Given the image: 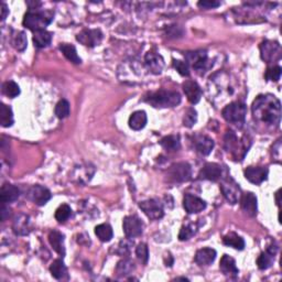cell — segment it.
Wrapping results in <instances>:
<instances>
[{"label":"cell","instance_id":"obj_1","mask_svg":"<svg viewBox=\"0 0 282 282\" xmlns=\"http://www.w3.org/2000/svg\"><path fill=\"white\" fill-rule=\"evenodd\" d=\"M253 118L259 124L277 128L281 119L280 101L271 94L259 95L252 103Z\"/></svg>","mask_w":282,"mask_h":282},{"label":"cell","instance_id":"obj_2","mask_svg":"<svg viewBox=\"0 0 282 282\" xmlns=\"http://www.w3.org/2000/svg\"><path fill=\"white\" fill-rule=\"evenodd\" d=\"M54 13L49 10H39V9H29L23 19V26L32 31L45 30L51 22L53 21Z\"/></svg>","mask_w":282,"mask_h":282},{"label":"cell","instance_id":"obj_3","mask_svg":"<svg viewBox=\"0 0 282 282\" xmlns=\"http://www.w3.org/2000/svg\"><path fill=\"white\" fill-rule=\"evenodd\" d=\"M144 101L156 108L176 107L181 103V96L176 91L160 89V91L148 94Z\"/></svg>","mask_w":282,"mask_h":282},{"label":"cell","instance_id":"obj_4","mask_svg":"<svg viewBox=\"0 0 282 282\" xmlns=\"http://www.w3.org/2000/svg\"><path fill=\"white\" fill-rule=\"evenodd\" d=\"M247 141H249L247 137H244L239 140L233 131H228L225 136V148L228 152L232 153L235 160H243L249 147H250V143L247 144Z\"/></svg>","mask_w":282,"mask_h":282},{"label":"cell","instance_id":"obj_5","mask_svg":"<svg viewBox=\"0 0 282 282\" xmlns=\"http://www.w3.org/2000/svg\"><path fill=\"white\" fill-rule=\"evenodd\" d=\"M222 115L224 119L228 121L229 124H233L235 126L243 127L245 124L246 115H247V107L243 103H232V104L227 105L222 111Z\"/></svg>","mask_w":282,"mask_h":282},{"label":"cell","instance_id":"obj_6","mask_svg":"<svg viewBox=\"0 0 282 282\" xmlns=\"http://www.w3.org/2000/svg\"><path fill=\"white\" fill-rule=\"evenodd\" d=\"M260 53L265 62H276L281 58V46L278 42L266 40L260 44Z\"/></svg>","mask_w":282,"mask_h":282},{"label":"cell","instance_id":"obj_7","mask_svg":"<svg viewBox=\"0 0 282 282\" xmlns=\"http://www.w3.org/2000/svg\"><path fill=\"white\" fill-rule=\"evenodd\" d=\"M124 233L127 238H135L141 236L143 232V224L137 216H127L124 219Z\"/></svg>","mask_w":282,"mask_h":282},{"label":"cell","instance_id":"obj_8","mask_svg":"<svg viewBox=\"0 0 282 282\" xmlns=\"http://www.w3.org/2000/svg\"><path fill=\"white\" fill-rule=\"evenodd\" d=\"M220 190L223 192V195L225 196L230 204H236L237 202L241 200V189L236 182L233 178H226L220 184Z\"/></svg>","mask_w":282,"mask_h":282},{"label":"cell","instance_id":"obj_9","mask_svg":"<svg viewBox=\"0 0 282 282\" xmlns=\"http://www.w3.org/2000/svg\"><path fill=\"white\" fill-rule=\"evenodd\" d=\"M139 208L142 210L143 213L147 215L150 219H160L162 218L164 215L162 204L160 203V201L156 199L140 202Z\"/></svg>","mask_w":282,"mask_h":282},{"label":"cell","instance_id":"obj_10","mask_svg":"<svg viewBox=\"0 0 282 282\" xmlns=\"http://www.w3.org/2000/svg\"><path fill=\"white\" fill-rule=\"evenodd\" d=\"M185 58L187 60L192 68L196 70L197 72H205L209 68V59H208V53L206 51L200 50V51H194V52H187L185 54Z\"/></svg>","mask_w":282,"mask_h":282},{"label":"cell","instance_id":"obj_11","mask_svg":"<svg viewBox=\"0 0 282 282\" xmlns=\"http://www.w3.org/2000/svg\"><path fill=\"white\" fill-rule=\"evenodd\" d=\"M169 177L175 182H185L191 177V167L186 162H178L169 169Z\"/></svg>","mask_w":282,"mask_h":282},{"label":"cell","instance_id":"obj_12","mask_svg":"<svg viewBox=\"0 0 282 282\" xmlns=\"http://www.w3.org/2000/svg\"><path fill=\"white\" fill-rule=\"evenodd\" d=\"M76 39L78 42H81L83 45L89 46V48H93V46L98 45L102 42L103 39V34L100 30H83L82 32L76 35Z\"/></svg>","mask_w":282,"mask_h":282},{"label":"cell","instance_id":"obj_13","mask_svg":"<svg viewBox=\"0 0 282 282\" xmlns=\"http://www.w3.org/2000/svg\"><path fill=\"white\" fill-rule=\"evenodd\" d=\"M51 192L42 185L32 186L29 191V199L35 204L42 206L45 205L51 200Z\"/></svg>","mask_w":282,"mask_h":282},{"label":"cell","instance_id":"obj_14","mask_svg":"<svg viewBox=\"0 0 282 282\" xmlns=\"http://www.w3.org/2000/svg\"><path fill=\"white\" fill-rule=\"evenodd\" d=\"M245 176L249 182L253 183V184H261L262 182L267 180L268 169L264 167H249L245 170Z\"/></svg>","mask_w":282,"mask_h":282},{"label":"cell","instance_id":"obj_15","mask_svg":"<svg viewBox=\"0 0 282 282\" xmlns=\"http://www.w3.org/2000/svg\"><path fill=\"white\" fill-rule=\"evenodd\" d=\"M183 205H184V209L189 214L200 213V212L204 211L206 209L205 201L200 199V197L191 195V194H186L184 196Z\"/></svg>","mask_w":282,"mask_h":282},{"label":"cell","instance_id":"obj_16","mask_svg":"<svg viewBox=\"0 0 282 282\" xmlns=\"http://www.w3.org/2000/svg\"><path fill=\"white\" fill-rule=\"evenodd\" d=\"M144 63L148 70L153 74H160L164 68V60L156 52H148L144 56Z\"/></svg>","mask_w":282,"mask_h":282},{"label":"cell","instance_id":"obj_17","mask_svg":"<svg viewBox=\"0 0 282 282\" xmlns=\"http://www.w3.org/2000/svg\"><path fill=\"white\" fill-rule=\"evenodd\" d=\"M183 91H184L187 100L192 104H197L201 101L202 97V89L199 84L194 81H187L183 84Z\"/></svg>","mask_w":282,"mask_h":282},{"label":"cell","instance_id":"obj_18","mask_svg":"<svg viewBox=\"0 0 282 282\" xmlns=\"http://www.w3.org/2000/svg\"><path fill=\"white\" fill-rule=\"evenodd\" d=\"M278 248L276 246H270L267 248V250L261 252L260 256L258 257L257 259V265L258 268L261 270H266L268 268H270L275 261V256L277 253Z\"/></svg>","mask_w":282,"mask_h":282},{"label":"cell","instance_id":"obj_19","mask_svg":"<svg viewBox=\"0 0 282 282\" xmlns=\"http://www.w3.org/2000/svg\"><path fill=\"white\" fill-rule=\"evenodd\" d=\"M241 204L242 209L245 213L249 216H256L257 215V197L256 195L248 192V193L241 196Z\"/></svg>","mask_w":282,"mask_h":282},{"label":"cell","instance_id":"obj_20","mask_svg":"<svg viewBox=\"0 0 282 282\" xmlns=\"http://www.w3.org/2000/svg\"><path fill=\"white\" fill-rule=\"evenodd\" d=\"M222 176V168L216 163H206L200 172V177L204 180L217 181Z\"/></svg>","mask_w":282,"mask_h":282},{"label":"cell","instance_id":"obj_21","mask_svg":"<svg viewBox=\"0 0 282 282\" xmlns=\"http://www.w3.org/2000/svg\"><path fill=\"white\" fill-rule=\"evenodd\" d=\"M20 195V191L17 186L10 184V183H4L0 190V200L2 203H11L18 200Z\"/></svg>","mask_w":282,"mask_h":282},{"label":"cell","instance_id":"obj_22","mask_svg":"<svg viewBox=\"0 0 282 282\" xmlns=\"http://www.w3.org/2000/svg\"><path fill=\"white\" fill-rule=\"evenodd\" d=\"M194 145L197 151L203 156H209L214 148V141L208 136H196L194 138Z\"/></svg>","mask_w":282,"mask_h":282},{"label":"cell","instance_id":"obj_23","mask_svg":"<svg viewBox=\"0 0 282 282\" xmlns=\"http://www.w3.org/2000/svg\"><path fill=\"white\" fill-rule=\"evenodd\" d=\"M31 230L30 217L28 215L20 214L13 222V232L16 235H27Z\"/></svg>","mask_w":282,"mask_h":282},{"label":"cell","instance_id":"obj_24","mask_svg":"<svg viewBox=\"0 0 282 282\" xmlns=\"http://www.w3.org/2000/svg\"><path fill=\"white\" fill-rule=\"evenodd\" d=\"M216 258V251L212 248H202L197 250L195 255V262L199 266H210L214 262Z\"/></svg>","mask_w":282,"mask_h":282},{"label":"cell","instance_id":"obj_25","mask_svg":"<svg viewBox=\"0 0 282 282\" xmlns=\"http://www.w3.org/2000/svg\"><path fill=\"white\" fill-rule=\"evenodd\" d=\"M219 269L225 276L236 277L239 272L238 268L236 267V261L234 260V258L228 255H224L222 257L219 264Z\"/></svg>","mask_w":282,"mask_h":282},{"label":"cell","instance_id":"obj_26","mask_svg":"<svg viewBox=\"0 0 282 282\" xmlns=\"http://www.w3.org/2000/svg\"><path fill=\"white\" fill-rule=\"evenodd\" d=\"M49 242L54 250L59 253L60 256L65 255V247H64V235L58 230H52L49 234Z\"/></svg>","mask_w":282,"mask_h":282},{"label":"cell","instance_id":"obj_27","mask_svg":"<svg viewBox=\"0 0 282 282\" xmlns=\"http://www.w3.org/2000/svg\"><path fill=\"white\" fill-rule=\"evenodd\" d=\"M129 127L133 130H141L147 124V115L143 110L135 111L129 118Z\"/></svg>","mask_w":282,"mask_h":282},{"label":"cell","instance_id":"obj_28","mask_svg":"<svg viewBox=\"0 0 282 282\" xmlns=\"http://www.w3.org/2000/svg\"><path fill=\"white\" fill-rule=\"evenodd\" d=\"M51 41H52V34H51V32L46 30H40L35 32L34 42L36 48H46V46L51 44Z\"/></svg>","mask_w":282,"mask_h":282},{"label":"cell","instance_id":"obj_29","mask_svg":"<svg viewBox=\"0 0 282 282\" xmlns=\"http://www.w3.org/2000/svg\"><path fill=\"white\" fill-rule=\"evenodd\" d=\"M223 243L224 245L233 247L237 249V250H243V249L245 248V242H244V239L241 236H238L236 233H229L226 236H224Z\"/></svg>","mask_w":282,"mask_h":282},{"label":"cell","instance_id":"obj_30","mask_svg":"<svg viewBox=\"0 0 282 282\" xmlns=\"http://www.w3.org/2000/svg\"><path fill=\"white\" fill-rule=\"evenodd\" d=\"M60 50L62 51V53L64 54L65 58H67L70 62L74 63V64H79L82 62L81 58H79L77 52H76V49H75V46L72 44H68V43H64V44H61L60 45Z\"/></svg>","mask_w":282,"mask_h":282},{"label":"cell","instance_id":"obj_31","mask_svg":"<svg viewBox=\"0 0 282 282\" xmlns=\"http://www.w3.org/2000/svg\"><path fill=\"white\" fill-rule=\"evenodd\" d=\"M50 271L52 277H54L55 279H63L68 274L67 266L64 265V262L62 259H56L53 261V264L50 267Z\"/></svg>","mask_w":282,"mask_h":282},{"label":"cell","instance_id":"obj_32","mask_svg":"<svg viewBox=\"0 0 282 282\" xmlns=\"http://www.w3.org/2000/svg\"><path fill=\"white\" fill-rule=\"evenodd\" d=\"M95 234H96V236L100 238V241L104 242V243L110 242L112 236H114L112 228L110 225H108V224H101V225H98V226H96Z\"/></svg>","mask_w":282,"mask_h":282},{"label":"cell","instance_id":"obj_33","mask_svg":"<svg viewBox=\"0 0 282 282\" xmlns=\"http://www.w3.org/2000/svg\"><path fill=\"white\" fill-rule=\"evenodd\" d=\"M134 270H135L134 261L128 259V258L120 260L116 267V272L119 277H127L128 275H131Z\"/></svg>","mask_w":282,"mask_h":282},{"label":"cell","instance_id":"obj_34","mask_svg":"<svg viewBox=\"0 0 282 282\" xmlns=\"http://www.w3.org/2000/svg\"><path fill=\"white\" fill-rule=\"evenodd\" d=\"M160 144L164 149L168 150V151H176L181 147L178 136H168V137H164L160 141Z\"/></svg>","mask_w":282,"mask_h":282},{"label":"cell","instance_id":"obj_35","mask_svg":"<svg viewBox=\"0 0 282 282\" xmlns=\"http://www.w3.org/2000/svg\"><path fill=\"white\" fill-rule=\"evenodd\" d=\"M0 124H1L2 127H11L13 124V114L11 108L1 104V107H0Z\"/></svg>","mask_w":282,"mask_h":282},{"label":"cell","instance_id":"obj_36","mask_svg":"<svg viewBox=\"0 0 282 282\" xmlns=\"http://www.w3.org/2000/svg\"><path fill=\"white\" fill-rule=\"evenodd\" d=\"M2 93L8 97L15 98L20 94V87H19L18 84L13 81L4 82L2 85Z\"/></svg>","mask_w":282,"mask_h":282},{"label":"cell","instance_id":"obj_37","mask_svg":"<svg viewBox=\"0 0 282 282\" xmlns=\"http://www.w3.org/2000/svg\"><path fill=\"white\" fill-rule=\"evenodd\" d=\"M70 111V103L67 100H61L55 106V115L58 116L60 119L69 117Z\"/></svg>","mask_w":282,"mask_h":282},{"label":"cell","instance_id":"obj_38","mask_svg":"<svg viewBox=\"0 0 282 282\" xmlns=\"http://www.w3.org/2000/svg\"><path fill=\"white\" fill-rule=\"evenodd\" d=\"M72 215V210H70L68 204L61 205L55 212V218L59 223H65Z\"/></svg>","mask_w":282,"mask_h":282},{"label":"cell","instance_id":"obj_39","mask_svg":"<svg viewBox=\"0 0 282 282\" xmlns=\"http://www.w3.org/2000/svg\"><path fill=\"white\" fill-rule=\"evenodd\" d=\"M12 44L16 48V50L20 51V52L25 51L28 45V40H27V35L25 32H22V31L18 32V34L13 36Z\"/></svg>","mask_w":282,"mask_h":282},{"label":"cell","instance_id":"obj_40","mask_svg":"<svg viewBox=\"0 0 282 282\" xmlns=\"http://www.w3.org/2000/svg\"><path fill=\"white\" fill-rule=\"evenodd\" d=\"M195 233H196V227L194 226V224L184 225V226H182L180 234H178V239L182 242L189 241L192 236H194Z\"/></svg>","mask_w":282,"mask_h":282},{"label":"cell","instance_id":"obj_41","mask_svg":"<svg viewBox=\"0 0 282 282\" xmlns=\"http://www.w3.org/2000/svg\"><path fill=\"white\" fill-rule=\"evenodd\" d=\"M197 121V112L193 108H190V109H187L185 115H184V119H183V125L187 128H191V127H193Z\"/></svg>","mask_w":282,"mask_h":282},{"label":"cell","instance_id":"obj_42","mask_svg":"<svg viewBox=\"0 0 282 282\" xmlns=\"http://www.w3.org/2000/svg\"><path fill=\"white\" fill-rule=\"evenodd\" d=\"M281 77V68L278 65H274L267 69L266 72V78L267 81L271 82H278Z\"/></svg>","mask_w":282,"mask_h":282},{"label":"cell","instance_id":"obj_43","mask_svg":"<svg viewBox=\"0 0 282 282\" xmlns=\"http://www.w3.org/2000/svg\"><path fill=\"white\" fill-rule=\"evenodd\" d=\"M136 255H137L138 259L143 262V264H147L149 259V249L148 246L145 245L144 243H141L138 245V247L136 248Z\"/></svg>","mask_w":282,"mask_h":282},{"label":"cell","instance_id":"obj_44","mask_svg":"<svg viewBox=\"0 0 282 282\" xmlns=\"http://www.w3.org/2000/svg\"><path fill=\"white\" fill-rule=\"evenodd\" d=\"M173 67H175V69L182 75V76H189L190 75V68H189V64H187L186 62L175 60L173 61Z\"/></svg>","mask_w":282,"mask_h":282},{"label":"cell","instance_id":"obj_45","mask_svg":"<svg viewBox=\"0 0 282 282\" xmlns=\"http://www.w3.org/2000/svg\"><path fill=\"white\" fill-rule=\"evenodd\" d=\"M133 244L134 242H131L129 241V239H125V241H121L120 244H119V250L118 252L120 253V255H127V253H129L130 251V247L133 246Z\"/></svg>","mask_w":282,"mask_h":282},{"label":"cell","instance_id":"obj_46","mask_svg":"<svg viewBox=\"0 0 282 282\" xmlns=\"http://www.w3.org/2000/svg\"><path fill=\"white\" fill-rule=\"evenodd\" d=\"M197 6L202 9H213L220 6L219 1H215V0H203L197 3Z\"/></svg>","mask_w":282,"mask_h":282},{"label":"cell","instance_id":"obj_47","mask_svg":"<svg viewBox=\"0 0 282 282\" xmlns=\"http://www.w3.org/2000/svg\"><path fill=\"white\" fill-rule=\"evenodd\" d=\"M9 214H10V210H9V208H7L6 203H2V206H1V219H2V222H4V220L7 219Z\"/></svg>","mask_w":282,"mask_h":282},{"label":"cell","instance_id":"obj_48","mask_svg":"<svg viewBox=\"0 0 282 282\" xmlns=\"http://www.w3.org/2000/svg\"><path fill=\"white\" fill-rule=\"evenodd\" d=\"M7 15H8V8L6 6V3H1V20L3 21L4 19L7 18Z\"/></svg>","mask_w":282,"mask_h":282},{"label":"cell","instance_id":"obj_49","mask_svg":"<svg viewBox=\"0 0 282 282\" xmlns=\"http://www.w3.org/2000/svg\"><path fill=\"white\" fill-rule=\"evenodd\" d=\"M277 203L279 204V191L277 192Z\"/></svg>","mask_w":282,"mask_h":282}]
</instances>
